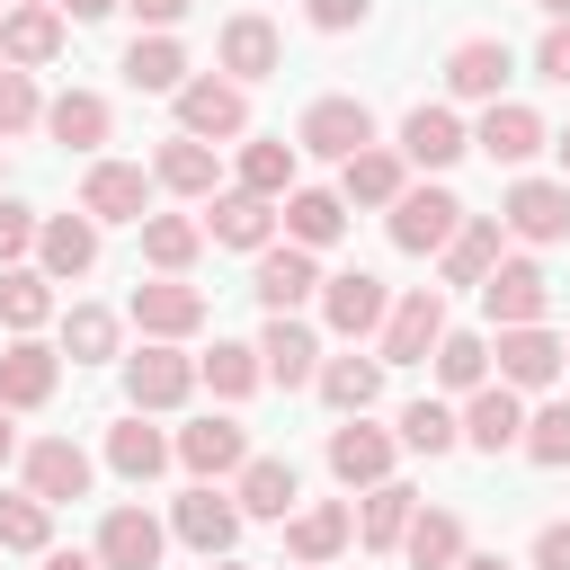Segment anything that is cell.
I'll return each mask as SVG.
<instances>
[{"instance_id": "1", "label": "cell", "mask_w": 570, "mask_h": 570, "mask_svg": "<svg viewBox=\"0 0 570 570\" xmlns=\"http://www.w3.org/2000/svg\"><path fill=\"white\" fill-rule=\"evenodd\" d=\"M499 232H517V240H534V249L570 240V178H517L508 205H499Z\"/></svg>"}, {"instance_id": "2", "label": "cell", "mask_w": 570, "mask_h": 570, "mask_svg": "<svg viewBox=\"0 0 570 570\" xmlns=\"http://www.w3.org/2000/svg\"><path fill=\"white\" fill-rule=\"evenodd\" d=\"M374 142V107L365 98H312L303 125H294V151H321V160H347Z\"/></svg>"}, {"instance_id": "3", "label": "cell", "mask_w": 570, "mask_h": 570, "mask_svg": "<svg viewBox=\"0 0 570 570\" xmlns=\"http://www.w3.org/2000/svg\"><path fill=\"white\" fill-rule=\"evenodd\" d=\"M196 392V356H178V338H151L142 356H125V401L134 410H178Z\"/></svg>"}, {"instance_id": "4", "label": "cell", "mask_w": 570, "mask_h": 570, "mask_svg": "<svg viewBox=\"0 0 570 570\" xmlns=\"http://www.w3.org/2000/svg\"><path fill=\"white\" fill-rule=\"evenodd\" d=\"M169 98H178V134H196V142L249 134V98H240V80H178Z\"/></svg>"}, {"instance_id": "5", "label": "cell", "mask_w": 570, "mask_h": 570, "mask_svg": "<svg viewBox=\"0 0 570 570\" xmlns=\"http://www.w3.org/2000/svg\"><path fill=\"white\" fill-rule=\"evenodd\" d=\"M454 223H463V205H454L445 187H401V196H392V249H410V258L445 249Z\"/></svg>"}, {"instance_id": "6", "label": "cell", "mask_w": 570, "mask_h": 570, "mask_svg": "<svg viewBox=\"0 0 570 570\" xmlns=\"http://www.w3.org/2000/svg\"><path fill=\"white\" fill-rule=\"evenodd\" d=\"M436 338H445V294L436 285H419V294H401L383 312V365H428Z\"/></svg>"}, {"instance_id": "7", "label": "cell", "mask_w": 570, "mask_h": 570, "mask_svg": "<svg viewBox=\"0 0 570 570\" xmlns=\"http://www.w3.org/2000/svg\"><path fill=\"white\" fill-rule=\"evenodd\" d=\"M142 205H151V169H134V160H89V178H80V214H89V223H142Z\"/></svg>"}, {"instance_id": "8", "label": "cell", "mask_w": 570, "mask_h": 570, "mask_svg": "<svg viewBox=\"0 0 570 570\" xmlns=\"http://www.w3.org/2000/svg\"><path fill=\"white\" fill-rule=\"evenodd\" d=\"M543 303H552V276H543L534 258H499V267L481 276V312H490L499 330H517V321H543Z\"/></svg>"}, {"instance_id": "9", "label": "cell", "mask_w": 570, "mask_h": 570, "mask_svg": "<svg viewBox=\"0 0 570 570\" xmlns=\"http://www.w3.org/2000/svg\"><path fill=\"white\" fill-rule=\"evenodd\" d=\"M543 142H552V134H543V116H534V107H517V98H490V107H481V125H472V151H490V160H508V169H525Z\"/></svg>"}, {"instance_id": "10", "label": "cell", "mask_w": 570, "mask_h": 570, "mask_svg": "<svg viewBox=\"0 0 570 570\" xmlns=\"http://www.w3.org/2000/svg\"><path fill=\"white\" fill-rule=\"evenodd\" d=\"M383 312H392L383 276H365V267H347V276H321V321H330L338 338H365V330H383Z\"/></svg>"}, {"instance_id": "11", "label": "cell", "mask_w": 570, "mask_h": 570, "mask_svg": "<svg viewBox=\"0 0 570 570\" xmlns=\"http://www.w3.org/2000/svg\"><path fill=\"white\" fill-rule=\"evenodd\" d=\"M490 356H499V383H508V392H543V383L561 374V338H552L543 321L499 330V347H490Z\"/></svg>"}, {"instance_id": "12", "label": "cell", "mask_w": 570, "mask_h": 570, "mask_svg": "<svg viewBox=\"0 0 570 570\" xmlns=\"http://www.w3.org/2000/svg\"><path fill=\"white\" fill-rule=\"evenodd\" d=\"M53 383H62V347H45V338L0 347V410H45Z\"/></svg>"}, {"instance_id": "13", "label": "cell", "mask_w": 570, "mask_h": 570, "mask_svg": "<svg viewBox=\"0 0 570 570\" xmlns=\"http://www.w3.org/2000/svg\"><path fill=\"white\" fill-rule=\"evenodd\" d=\"M508 71H517L508 36H463V45L445 53V89H454V98H481V107L508 89Z\"/></svg>"}, {"instance_id": "14", "label": "cell", "mask_w": 570, "mask_h": 570, "mask_svg": "<svg viewBox=\"0 0 570 570\" xmlns=\"http://www.w3.org/2000/svg\"><path fill=\"white\" fill-rule=\"evenodd\" d=\"M134 330H151V338H187V330H205V294L196 285H178V276H151V285H134Z\"/></svg>"}, {"instance_id": "15", "label": "cell", "mask_w": 570, "mask_h": 570, "mask_svg": "<svg viewBox=\"0 0 570 570\" xmlns=\"http://www.w3.org/2000/svg\"><path fill=\"white\" fill-rule=\"evenodd\" d=\"M258 374H267V383H285V392H294V383H312V374H321V338H312L294 312H267V330H258Z\"/></svg>"}, {"instance_id": "16", "label": "cell", "mask_w": 570, "mask_h": 570, "mask_svg": "<svg viewBox=\"0 0 570 570\" xmlns=\"http://www.w3.org/2000/svg\"><path fill=\"white\" fill-rule=\"evenodd\" d=\"M169 525H178V543H196V552H205V561H214V552H232V543H240V508H232V499H223V490H214V481H196V490H187V499H178V508H169Z\"/></svg>"}, {"instance_id": "17", "label": "cell", "mask_w": 570, "mask_h": 570, "mask_svg": "<svg viewBox=\"0 0 570 570\" xmlns=\"http://www.w3.org/2000/svg\"><path fill=\"white\" fill-rule=\"evenodd\" d=\"M463 151H472V134H463L454 107H410V116H401V160H419V169H454Z\"/></svg>"}, {"instance_id": "18", "label": "cell", "mask_w": 570, "mask_h": 570, "mask_svg": "<svg viewBox=\"0 0 570 570\" xmlns=\"http://www.w3.org/2000/svg\"><path fill=\"white\" fill-rule=\"evenodd\" d=\"M196 481H223V472H240L249 463V436H240V419H196V428H178V445H169Z\"/></svg>"}, {"instance_id": "19", "label": "cell", "mask_w": 570, "mask_h": 570, "mask_svg": "<svg viewBox=\"0 0 570 570\" xmlns=\"http://www.w3.org/2000/svg\"><path fill=\"white\" fill-rule=\"evenodd\" d=\"M330 472H338L347 490L392 481V436H383V428H365V410H356L347 428H330Z\"/></svg>"}, {"instance_id": "20", "label": "cell", "mask_w": 570, "mask_h": 570, "mask_svg": "<svg viewBox=\"0 0 570 570\" xmlns=\"http://www.w3.org/2000/svg\"><path fill=\"white\" fill-rule=\"evenodd\" d=\"M27 490H36L45 508L89 499V454H80L71 436H36V445H27Z\"/></svg>"}, {"instance_id": "21", "label": "cell", "mask_w": 570, "mask_h": 570, "mask_svg": "<svg viewBox=\"0 0 570 570\" xmlns=\"http://www.w3.org/2000/svg\"><path fill=\"white\" fill-rule=\"evenodd\" d=\"M160 525H151V508H107L98 517V561L107 570H160Z\"/></svg>"}, {"instance_id": "22", "label": "cell", "mask_w": 570, "mask_h": 570, "mask_svg": "<svg viewBox=\"0 0 570 570\" xmlns=\"http://www.w3.org/2000/svg\"><path fill=\"white\" fill-rule=\"evenodd\" d=\"M285 62V45H276V27L258 18V9H240V18H223V71L249 89V80H267Z\"/></svg>"}, {"instance_id": "23", "label": "cell", "mask_w": 570, "mask_h": 570, "mask_svg": "<svg viewBox=\"0 0 570 570\" xmlns=\"http://www.w3.org/2000/svg\"><path fill=\"white\" fill-rule=\"evenodd\" d=\"M401 187H410V160L383 151V142H365V151L338 160V196H347V205H392Z\"/></svg>"}, {"instance_id": "24", "label": "cell", "mask_w": 570, "mask_h": 570, "mask_svg": "<svg viewBox=\"0 0 570 570\" xmlns=\"http://www.w3.org/2000/svg\"><path fill=\"white\" fill-rule=\"evenodd\" d=\"M347 232V196L338 187H285V240L294 249H330Z\"/></svg>"}, {"instance_id": "25", "label": "cell", "mask_w": 570, "mask_h": 570, "mask_svg": "<svg viewBox=\"0 0 570 570\" xmlns=\"http://www.w3.org/2000/svg\"><path fill=\"white\" fill-rule=\"evenodd\" d=\"M249 285H258V303H267V312H294V303H312V294H321V267H312V249H294V240H285V249H258V276H249Z\"/></svg>"}, {"instance_id": "26", "label": "cell", "mask_w": 570, "mask_h": 570, "mask_svg": "<svg viewBox=\"0 0 570 570\" xmlns=\"http://www.w3.org/2000/svg\"><path fill=\"white\" fill-rule=\"evenodd\" d=\"M454 428H463V445L508 454V445H517V428H525V410H517V392H508V383H481V392L463 401V419H454Z\"/></svg>"}, {"instance_id": "27", "label": "cell", "mask_w": 570, "mask_h": 570, "mask_svg": "<svg viewBox=\"0 0 570 570\" xmlns=\"http://www.w3.org/2000/svg\"><path fill=\"white\" fill-rule=\"evenodd\" d=\"M294 499H303V481H294L285 454H249L240 463V490H232L240 517H294Z\"/></svg>"}, {"instance_id": "28", "label": "cell", "mask_w": 570, "mask_h": 570, "mask_svg": "<svg viewBox=\"0 0 570 570\" xmlns=\"http://www.w3.org/2000/svg\"><path fill=\"white\" fill-rule=\"evenodd\" d=\"M0 53H9L18 71H36V62H53V53H62V9H45V0H27V9H9V18H0Z\"/></svg>"}, {"instance_id": "29", "label": "cell", "mask_w": 570, "mask_h": 570, "mask_svg": "<svg viewBox=\"0 0 570 570\" xmlns=\"http://www.w3.org/2000/svg\"><path fill=\"white\" fill-rule=\"evenodd\" d=\"M36 258H45V276H89V267H98V223H89V214L36 223Z\"/></svg>"}, {"instance_id": "30", "label": "cell", "mask_w": 570, "mask_h": 570, "mask_svg": "<svg viewBox=\"0 0 570 570\" xmlns=\"http://www.w3.org/2000/svg\"><path fill=\"white\" fill-rule=\"evenodd\" d=\"M356 534V508H338V499H321V508H294L285 517V552L294 561H338V543Z\"/></svg>"}, {"instance_id": "31", "label": "cell", "mask_w": 570, "mask_h": 570, "mask_svg": "<svg viewBox=\"0 0 570 570\" xmlns=\"http://www.w3.org/2000/svg\"><path fill=\"white\" fill-rule=\"evenodd\" d=\"M107 125H116V116H107V98H98V89H62V98L45 107V134H53L62 151H98V142H107Z\"/></svg>"}, {"instance_id": "32", "label": "cell", "mask_w": 570, "mask_h": 570, "mask_svg": "<svg viewBox=\"0 0 570 570\" xmlns=\"http://www.w3.org/2000/svg\"><path fill=\"white\" fill-rule=\"evenodd\" d=\"M205 232H214L223 249H267V232H276V205H267V196H249V187H232V196H214Z\"/></svg>"}, {"instance_id": "33", "label": "cell", "mask_w": 570, "mask_h": 570, "mask_svg": "<svg viewBox=\"0 0 570 570\" xmlns=\"http://www.w3.org/2000/svg\"><path fill=\"white\" fill-rule=\"evenodd\" d=\"M436 258H445V285H481V276L499 267V214H463Z\"/></svg>"}, {"instance_id": "34", "label": "cell", "mask_w": 570, "mask_h": 570, "mask_svg": "<svg viewBox=\"0 0 570 570\" xmlns=\"http://www.w3.org/2000/svg\"><path fill=\"white\" fill-rule=\"evenodd\" d=\"M392 552H410V570H454V552H463L454 508H410V525H401V543H392Z\"/></svg>"}, {"instance_id": "35", "label": "cell", "mask_w": 570, "mask_h": 570, "mask_svg": "<svg viewBox=\"0 0 570 570\" xmlns=\"http://www.w3.org/2000/svg\"><path fill=\"white\" fill-rule=\"evenodd\" d=\"M312 383H321V401H330V410H347V419H356V410H374V392H383V356H321V374H312Z\"/></svg>"}, {"instance_id": "36", "label": "cell", "mask_w": 570, "mask_h": 570, "mask_svg": "<svg viewBox=\"0 0 570 570\" xmlns=\"http://www.w3.org/2000/svg\"><path fill=\"white\" fill-rule=\"evenodd\" d=\"M151 178L169 187V196H214V142H196V134H178V142H160V160H151Z\"/></svg>"}, {"instance_id": "37", "label": "cell", "mask_w": 570, "mask_h": 570, "mask_svg": "<svg viewBox=\"0 0 570 570\" xmlns=\"http://www.w3.org/2000/svg\"><path fill=\"white\" fill-rule=\"evenodd\" d=\"M196 249H205V223H187V214H142V258H151L160 276H187Z\"/></svg>"}, {"instance_id": "38", "label": "cell", "mask_w": 570, "mask_h": 570, "mask_svg": "<svg viewBox=\"0 0 570 570\" xmlns=\"http://www.w3.org/2000/svg\"><path fill=\"white\" fill-rule=\"evenodd\" d=\"M0 321L27 338V330H45L53 321V276L45 267H0Z\"/></svg>"}, {"instance_id": "39", "label": "cell", "mask_w": 570, "mask_h": 570, "mask_svg": "<svg viewBox=\"0 0 570 570\" xmlns=\"http://www.w3.org/2000/svg\"><path fill=\"white\" fill-rule=\"evenodd\" d=\"M428 365H436V383H445V392H481V383H490V338L445 330V338L428 347Z\"/></svg>"}, {"instance_id": "40", "label": "cell", "mask_w": 570, "mask_h": 570, "mask_svg": "<svg viewBox=\"0 0 570 570\" xmlns=\"http://www.w3.org/2000/svg\"><path fill=\"white\" fill-rule=\"evenodd\" d=\"M107 463H116L125 481H151V472L169 463V436H160V428H142V410H134V419H116V428H107Z\"/></svg>"}, {"instance_id": "41", "label": "cell", "mask_w": 570, "mask_h": 570, "mask_svg": "<svg viewBox=\"0 0 570 570\" xmlns=\"http://www.w3.org/2000/svg\"><path fill=\"white\" fill-rule=\"evenodd\" d=\"M410 508H419V499H410L401 481H374V490H365V508H356V543H365V552H392V543H401V525H410Z\"/></svg>"}, {"instance_id": "42", "label": "cell", "mask_w": 570, "mask_h": 570, "mask_svg": "<svg viewBox=\"0 0 570 570\" xmlns=\"http://www.w3.org/2000/svg\"><path fill=\"white\" fill-rule=\"evenodd\" d=\"M125 80H134V89H178V80H187L178 36H134V45H125Z\"/></svg>"}, {"instance_id": "43", "label": "cell", "mask_w": 570, "mask_h": 570, "mask_svg": "<svg viewBox=\"0 0 570 570\" xmlns=\"http://www.w3.org/2000/svg\"><path fill=\"white\" fill-rule=\"evenodd\" d=\"M240 187L276 205V196L294 187V142H267V134H258V142H240Z\"/></svg>"}, {"instance_id": "44", "label": "cell", "mask_w": 570, "mask_h": 570, "mask_svg": "<svg viewBox=\"0 0 570 570\" xmlns=\"http://www.w3.org/2000/svg\"><path fill=\"white\" fill-rule=\"evenodd\" d=\"M62 356H71V365H98V356H116V312H98V303H71V312H62Z\"/></svg>"}, {"instance_id": "45", "label": "cell", "mask_w": 570, "mask_h": 570, "mask_svg": "<svg viewBox=\"0 0 570 570\" xmlns=\"http://www.w3.org/2000/svg\"><path fill=\"white\" fill-rule=\"evenodd\" d=\"M196 374H205L223 401H240V392L267 383V374H258V347H240V338H214V356H196Z\"/></svg>"}, {"instance_id": "46", "label": "cell", "mask_w": 570, "mask_h": 570, "mask_svg": "<svg viewBox=\"0 0 570 570\" xmlns=\"http://www.w3.org/2000/svg\"><path fill=\"white\" fill-rule=\"evenodd\" d=\"M517 445H525V463L561 472V463H570V401H543V410L517 428Z\"/></svg>"}, {"instance_id": "47", "label": "cell", "mask_w": 570, "mask_h": 570, "mask_svg": "<svg viewBox=\"0 0 570 570\" xmlns=\"http://www.w3.org/2000/svg\"><path fill=\"white\" fill-rule=\"evenodd\" d=\"M401 445H410V454H454L463 428H454L445 401H410V410H401Z\"/></svg>"}, {"instance_id": "48", "label": "cell", "mask_w": 570, "mask_h": 570, "mask_svg": "<svg viewBox=\"0 0 570 570\" xmlns=\"http://www.w3.org/2000/svg\"><path fill=\"white\" fill-rule=\"evenodd\" d=\"M0 543H9V552H45V543H53V508H45L36 490L0 499Z\"/></svg>"}, {"instance_id": "49", "label": "cell", "mask_w": 570, "mask_h": 570, "mask_svg": "<svg viewBox=\"0 0 570 570\" xmlns=\"http://www.w3.org/2000/svg\"><path fill=\"white\" fill-rule=\"evenodd\" d=\"M36 116H45V98H36V80H27L18 62H0V142H9V134H27Z\"/></svg>"}, {"instance_id": "50", "label": "cell", "mask_w": 570, "mask_h": 570, "mask_svg": "<svg viewBox=\"0 0 570 570\" xmlns=\"http://www.w3.org/2000/svg\"><path fill=\"white\" fill-rule=\"evenodd\" d=\"M534 71H543L552 89H570V18H552V27H543V45H534Z\"/></svg>"}, {"instance_id": "51", "label": "cell", "mask_w": 570, "mask_h": 570, "mask_svg": "<svg viewBox=\"0 0 570 570\" xmlns=\"http://www.w3.org/2000/svg\"><path fill=\"white\" fill-rule=\"evenodd\" d=\"M27 249H36V214L27 205H0V267H18Z\"/></svg>"}, {"instance_id": "52", "label": "cell", "mask_w": 570, "mask_h": 570, "mask_svg": "<svg viewBox=\"0 0 570 570\" xmlns=\"http://www.w3.org/2000/svg\"><path fill=\"white\" fill-rule=\"evenodd\" d=\"M365 9L374 0H312V27L321 36H347V27H365Z\"/></svg>"}, {"instance_id": "53", "label": "cell", "mask_w": 570, "mask_h": 570, "mask_svg": "<svg viewBox=\"0 0 570 570\" xmlns=\"http://www.w3.org/2000/svg\"><path fill=\"white\" fill-rule=\"evenodd\" d=\"M534 570H570V517H552V525L534 534Z\"/></svg>"}, {"instance_id": "54", "label": "cell", "mask_w": 570, "mask_h": 570, "mask_svg": "<svg viewBox=\"0 0 570 570\" xmlns=\"http://www.w3.org/2000/svg\"><path fill=\"white\" fill-rule=\"evenodd\" d=\"M125 9H134V18H142V27H160V36H169V27H178V18H187V0H125Z\"/></svg>"}, {"instance_id": "55", "label": "cell", "mask_w": 570, "mask_h": 570, "mask_svg": "<svg viewBox=\"0 0 570 570\" xmlns=\"http://www.w3.org/2000/svg\"><path fill=\"white\" fill-rule=\"evenodd\" d=\"M454 570H517L508 552H454Z\"/></svg>"}, {"instance_id": "56", "label": "cell", "mask_w": 570, "mask_h": 570, "mask_svg": "<svg viewBox=\"0 0 570 570\" xmlns=\"http://www.w3.org/2000/svg\"><path fill=\"white\" fill-rule=\"evenodd\" d=\"M45 570H107L98 552H45Z\"/></svg>"}, {"instance_id": "57", "label": "cell", "mask_w": 570, "mask_h": 570, "mask_svg": "<svg viewBox=\"0 0 570 570\" xmlns=\"http://www.w3.org/2000/svg\"><path fill=\"white\" fill-rule=\"evenodd\" d=\"M107 9H116V0H62V18H80V27H89V18H107Z\"/></svg>"}, {"instance_id": "58", "label": "cell", "mask_w": 570, "mask_h": 570, "mask_svg": "<svg viewBox=\"0 0 570 570\" xmlns=\"http://www.w3.org/2000/svg\"><path fill=\"white\" fill-rule=\"evenodd\" d=\"M9 454H18V428H9V410H0V463H9Z\"/></svg>"}, {"instance_id": "59", "label": "cell", "mask_w": 570, "mask_h": 570, "mask_svg": "<svg viewBox=\"0 0 570 570\" xmlns=\"http://www.w3.org/2000/svg\"><path fill=\"white\" fill-rule=\"evenodd\" d=\"M534 9H543V18H570V0H534Z\"/></svg>"}, {"instance_id": "60", "label": "cell", "mask_w": 570, "mask_h": 570, "mask_svg": "<svg viewBox=\"0 0 570 570\" xmlns=\"http://www.w3.org/2000/svg\"><path fill=\"white\" fill-rule=\"evenodd\" d=\"M205 570H249V561H232V552H214V561H205Z\"/></svg>"}, {"instance_id": "61", "label": "cell", "mask_w": 570, "mask_h": 570, "mask_svg": "<svg viewBox=\"0 0 570 570\" xmlns=\"http://www.w3.org/2000/svg\"><path fill=\"white\" fill-rule=\"evenodd\" d=\"M552 151H561V178H570V134H561V142H552Z\"/></svg>"}, {"instance_id": "62", "label": "cell", "mask_w": 570, "mask_h": 570, "mask_svg": "<svg viewBox=\"0 0 570 570\" xmlns=\"http://www.w3.org/2000/svg\"><path fill=\"white\" fill-rule=\"evenodd\" d=\"M294 570H330V561H294Z\"/></svg>"}, {"instance_id": "63", "label": "cell", "mask_w": 570, "mask_h": 570, "mask_svg": "<svg viewBox=\"0 0 570 570\" xmlns=\"http://www.w3.org/2000/svg\"><path fill=\"white\" fill-rule=\"evenodd\" d=\"M561 365H570V338H561Z\"/></svg>"}]
</instances>
